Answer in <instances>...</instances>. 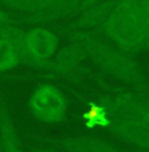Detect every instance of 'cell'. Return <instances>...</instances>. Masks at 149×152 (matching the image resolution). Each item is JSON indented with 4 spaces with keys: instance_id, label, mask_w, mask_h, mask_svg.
I'll use <instances>...</instances> for the list:
<instances>
[{
    "instance_id": "cell-10",
    "label": "cell",
    "mask_w": 149,
    "mask_h": 152,
    "mask_svg": "<svg viewBox=\"0 0 149 152\" xmlns=\"http://www.w3.org/2000/svg\"><path fill=\"white\" fill-rule=\"evenodd\" d=\"M106 1H107V0H82L80 9H85V8L90 7V5L98 4V3H106Z\"/></svg>"
},
{
    "instance_id": "cell-5",
    "label": "cell",
    "mask_w": 149,
    "mask_h": 152,
    "mask_svg": "<svg viewBox=\"0 0 149 152\" xmlns=\"http://www.w3.org/2000/svg\"><path fill=\"white\" fill-rule=\"evenodd\" d=\"M58 38L52 31L37 28L24 34V58L33 66H45L56 51Z\"/></svg>"
},
{
    "instance_id": "cell-8",
    "label": "cell",
    "mask_w": 149,
    "mask_h": 152,
    "mask_svg": "<svg viewBox=\"0 0 149 152\" xmlns=\"http://www.w3.org/2000/svg\"><path fill=\"white\" fill-rule=\"evenodd\" d=\"M82 58H84V53L81 51V49L72 43L69 47H65L64 50L59 53V55L56 56V59L52 62L51 66L56 72L67 74L80 64Z\"/></svg>"
},
{
    "instance_id": "cell-11",
    "label": "cell",
    "mask_w": 149,
    "mask_h": 152,
    "mask_svg": "<svg viewBox=\"0 0 149 152\" xmlns=\"http://www.w3.org/2000/svg\"><path fill=\"white\" fill-rule=\"evenodd\" d=\"M36 152H67L64 150H52V148H41V150H37Z\"/></svg>"
},
{
    "instance_id": "cell-4",
    "label": "cell",
    "mask_w": 149,
    "mask_h": 152,
    "mask_svg": "<svg viewBox=\"0 0 149 152\" xmlns=\"http://www.w3.org/2000/svg\"><path fill=\"white\" fill-rule=\"evenodd\" d=\"M29 109L33 117L43 123L63 121L68 110L64 94L55 87L42 84L37 87L29 99Z\"/></svg>"
},
{
    "instance_id": "cell-2",
    "label": "cell",
    "mask_w": 149,
    "mask_h": 152,
    "mask_svg": "<svg viewBox=\"0 0 149 152\" xmlns=\"http://www.w3.org/2000/svg\"><path fill=\"white\" fill-rule=\"evenodd\" d=\"M101 110V123L136 147L149 151V101L131 94H119L94 105Z\"/></svg>"
},
{
    "instance_id": "cell-3",
    "label": "cell",
    "mask_w": 149,
    "mask_h": 152,
    "mask_svg": "<svg viewBox=\"0 0 149 152\" xmlns=\"http://www.w3.org/2000/svg\"><path fill=\"white\" fill-rule=\"evenodd\" d=\"M72 43L80 47L84 55H88L97 66L114 77L128 83L140 80L141 71L131 58L97 38L85 33H73Z\"/></svg>"
},
{
    "instance_id": "cell-9",
    "label": "cell",
    "mask_w": 149,
    "mask_h": 152,
    "mask_svg": "<svg viewBox=\"0 0 149 152\" xmlns=\"http://www.w3.org/2000/svg\"><path fill=\"white\" fill-rule=\"evenodd\" d=\"M46 0H0V4L9 9L33 15L45 4Z\"/></svg>"
},
{
    "instance_id": "cell-12",
    "label": "cell",
    "mask_w": 149,
    "mask_h": 152,
    "mask_svg": "<svg viewBox=\"0 0 149 152\" xmlns=\"http://www.w3.org/2000/svg\"><path fill=\"white\" fill-rule=\"evenodd\" d=\"M0 152H3V150H1V147H0Z\"/></svg>"
},
{
    "instance_id": "cell-1",
    "label": "cell",
    "mask_w": 149,
    "mask_h": 152,
    "mask_svg": "<svg viewBox=\"0 0 149 152\" xmlns=\"http://www.w3.org/2000/svg\"><path fill=\"white\" fill-rule=\"evenodd\" d=\"M101 26L105 37L123 51L149 49V0H116Z\"/></svg>"
},
{
    "instance_id": "cell-6",
    "label": "cell",
    "mask_w": 149,
    "mask_h": 152,
    "mask_svg": "<svg viewBox=\"0 0 149 152\" xmlns=\"http://www.w3.org/2000/svg\"><path fill=\"white\" fill-rule=\"evenodd\" d=\"M81 3L82 0H46L45 4L30 15L28 20L33 23H49L80 9Z\"/></svg>"
},
{
    "instance_id": "cell-7",
    "label": "cell",
    "mask_w": 149,
    "mask_h": 152,
    "mask_svg": "<svg viewBox=\"0 0 149 152\" xmlns=\"http://www.w3.org/2000/svg\"><path fill=\"white\" fill-rule=\"evenodd\" d=\"M59 144L67 152H118L110 143L86 137L64 138L59 142Z\"/></svg>"
}]
</instances>
